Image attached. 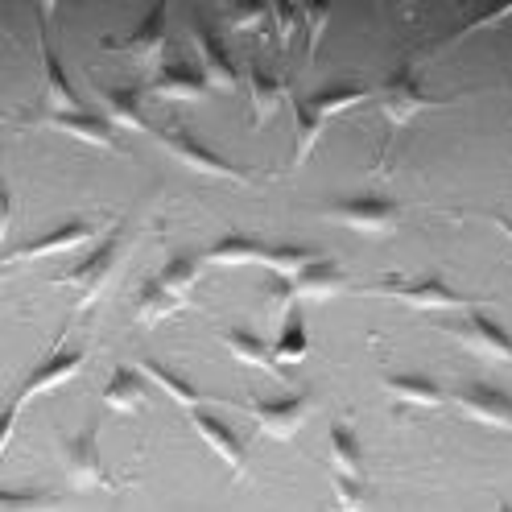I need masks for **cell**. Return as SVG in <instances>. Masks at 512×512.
<instances>
[{"label":"cell","mask_w":512,"mask_h":512,"mask_svg":"<svg viewBox=\"0 0 512 512\" xmlns=\"http://www.w3.org/2000/svg\"><path fill=\"white\" fill-rule=\"evenodd\" d=\"M438 100H430V95L418 87V79H413V67L409 62H401V67L389 75V83L380 87V112H384V120L389 124H409L418 112H426V108H434Z\"/></svg>","instance_id":"obj_1"},{"label":"cell","mask_w":512,"mask_h":512,"mask_svg":"<svg viewBox=\"0 0 512 512\" xmlns=\"http://www.w3.org/2000/svg\"><path fill=\"white\" fill-rule=\"evenodd\" d=\"M162 149L170 157H178L186 170H199V174H211V178H228V182H248L244 170H236L232 162H223L219 153H211L195 133H186V128H170V133H162Z\"/></svg>","instance_id":"obj_2"},{"label":"cell","mask_w":512,"mask_h":512,"mask_svg":"<svg viewBox=\"0 0 512 512\" xmlns=\"http://www.w3.org/2000/svg\"><path fill=\"white\" fill-rule=\"evenodd\" d=\"M120 248H124V236H120V228L95 248L87 261L79 265V269H71V273H62V277H54V285H75V290L83 294V302L79 306H91L95 298H100V290H104V281H108V273L116 269V261H120Z\"/></svg>","instance_id":"obj_3"},{"label":"cell","mask_w":512,"mask_h":512,"mask_svg":"<svg viewBox=\"0 0 512 512\" xmlns=\"http://www.w3.org/2000/svg\"><path fill=\"white\" fill-rule=\"evenodd\" d=\"M244 409H248V418L261 426V434H269V438H294L302 430V422L310 418L314 397L302 389V393L285 397V401H261V405L248 401Z\"/></svg>","instance_id":"obj_4"},{"label":"cell","mask_w":512,"mask_h":512,"mask_svg":"<svg viewBox=\"0 0 512 512\" xmlns=\"http://www.w3.org/2000/svg\"><path fill=\"white\" fill-rule=\"evenodd\" d=\"M397 215L401 211L389 199H343L327 211V219L343 223V228H351V232H364V236H384L397 223Z\"/></svg>","instance_id":"obj_5"},{"label":"cell","mask_w":512,"mask_h":512,"mask_svg":"<svg viewBox=\"0 0 512 512\" xmlns=\"http://www.w3.org/2000/svg\"><path fill=\"white\" fill-rule=\"evenodd\" d=\"M62 467L75 488L104 484V463H100V446H95V426L79 430L75 438L62 442Z\"/></svg>","instance_id":"obj_6"},{"label":"cell","mask_w":512,"mask_h":512,"mask_svg":"<svg viewBox=\"0 0 512 512\" xmlns=\"http://www.w3.org/2000/svg\"><path fill=\"white\" fill-rule=\"evenodd\" d=\"M459 409L467 418L496 426V430H512V397L492 384H463L459 389Z\"/></svg>","instance_id":"obj_7"},{"label":"cell","mask_w":512,"mask_h":512,"mask_svg":"<svg viewBox=\"0 0 512 512\" xmlns=\"http://www.w3.org/2000/svg\"><path fill=\"white\" fill-rule=\"evenodd\" d=\"M190 42H195V50H199V67H203L211 87H228L232 91L240 83V75L232 67V54L223 50V42H219V34L211 25H203V21L190 25Z\"/></svg>","instance_id":"obj_8"},{"label":"cell","mask_w":512,"mask_h":512,"mask_svg":"<svg viewBox=\"0 0 512 512\" xmlns=\"http://www.w3.org/2000/svg\"><path fill=\"white\" fill-rule=\"evenodd\" d=\"M207 75L186 67V62H170V67L157 71V79L149 83V95H157V100H182V104H199L207 100Z\"/></svg>","instance_id":"obj_9"},{"label":"cell","mask_w":512,"mask_h":512,"mask_svg":"<svg viewBox=\"0 0 512 512\" xmlns=\"http://www.w3.org/2000/svg\"><path fill=\"white\" fill-rule=\"evenodd\" d=\"M459 339L471 351H479V356H488L496 364H512V339H508V331L500 323H492V318H484V314H467L463 327H459Z\"/></svg>","instance_id":"obj_10"},{"label":"cell","mask_w":512,"mask_h":512,"mask_svg":"<svg viewBox=\"0 0 512 512\" xmlns=\"http://www.w3.org/2000/svg\"><path fill=\"white\" fill-rule=\"evenodd\" d=\"M393 294H397L401 302H409V306H418V310H463V306H471L467 294L451 290V285L438 281V277L409 281V285H393Z\"/></svg>","instance_id":"obj_11"},{"label":"cell","mask_w":512,"mask_h":512,"mask_svg":"<svg viewBox=\"0 0 512 512\" xmlns=\"http://www.w3.org/2000/svg\"><path fill=\"white\" fill-rule=\"evenodd\" d=\"M91 236H95L91 223H62L58 232H50V236H42V240H34V244L13 248V252L5 256V261H9V265H17V261H38V256H54V252H71V248L87 244Z\"/></svg>","instance_id":"obj_12"},{"label":"cell","mask_w":512,"mask_h":512,"mask_svg":"<svg viewBox=\"0 0 512 512\" xmlns=\"http://www.w3.org/2000/svg\"><path fill=\"white\" fill-rule=\"evenodd\" d=\"M83 368V351H58V356H50L34 376H29L25 384H21V393H17V405H25V401H34V397H42V393H50L54 384H62V380H71L75 372Z\"/></svg>","instance_id":"obj_13"},{"label":"cell","mask_w":512,"mask_h":512,"mask_svg":"<svg viewBox=\"0 0 512 512\" xmlns=\"http://www.w3.org/2000/svg\"><path fill=\"white\" fill-rule=\"evenodd\" d=\"M190 426H195V430L215 446V455H219L223 463H228L236 475L244 471V442H240L228 426H223L219 418H211V413H203V409H190Z\"/></svg>","instance_id":"obj_14"},{"label":"cell","mask_w":512,"mask_h":512,"mask_svg":"<svg viewBox=\"0 0 512 512\" xmlns=\"http://www.w3.org/2000/svg\"><path fill=\"white\" fill-rule=\"evenodd\" d=\"M116 50L133 54V58H145V62L162 58V50H166V5H157V9L133 29V34H128V42H116Z\"/></svg>","instance_id":"obj_15"},{"label":"cell","mask_w":512,"mask_h":512,"mask_svg":"<svg viewBox=\"0 0 512 512\" xmlns=\"http://www.w3.org/2000/svg\"><path fill=\"white\" fill-rule=\"evenodd\" d=\"M265 244H256L248 236H223L219 244H211L203 252V265H219V269H240V265H265Z\"/></svg>","instance_id":"obj_16"},{"label":"cell","mask_w":512,"mask_h":512,"mask_svg":"<svg viewBox=\"0 0 512 512\" xmlns=\"http://www.w3.org/2000/svg\"><path fill=\"white\" fill-rule=\"evenodd\" d=\"M343 269L335 261H314L298 281H294V298H310V302H327L335 294H343Z\"/></svg>","instance_id":"obj_17"},{"label":"cell","mask_w":512,"mask_h":512,"mask_svg":"<svg viewBox=\"0 0 512 512\" xmlns=\"http://www.w3.org/2000/svg\"><path fill=\"white\" fill-rule=\"evenodd\" d=\"M145 397H149V389H145V372H133V368H116V372L108 376V384H104V405L116 409V413H133V409H141Z\"/></svg>","instance_id":"obj_18"},{"label":"cell","mask_w":512,"mask_h":512,"mask_svg":"<svg viewBox=\"0 0 512 512\" xmlns=\"http://www.w3.org/2000/svg\"><path fill=\"white\" fill-rule=\"evenodd\" d=\"M54 128H62V133H71L87 145H100V149H116V137H112V124L91 116V112H54L50 116Z\"/></svg>","instance_id":"obj_19"},{"label":"cell","mask_w":512,"mask_h":512,"mask_svg":"<svg viewBox=\"0 0 512 512\" xmlns=\"http://www.w3.org/2000/svg\"><path fill=\"white\" fill-rule=\"evenodd\" d=\"M100 100L108 108V116L124 128H133V133H149V120L141 112V91L133 87H100Z\"/></svg>","instance_id":"obj_20"},{"label":"cell","mask_w":512,"mask_h":512,"mask_svg":"<svg viewBox=\"0 0 512 512\" xmlns=\"http://www.w3.org/2000/svg\"><path fill=\"white\" fill-rule=\"evenodd\" d=\"M327 455H331L335 475H351V479H360V475H364L360 442H356V434H351L343 422H335V426H331V434H327Z\"/></svg>","instance_id":"obj_21"},{"label":"cell","mask_w":512,"mask_h":512,"mask_svg":"<svg viewBox=\"0 0 512 512\" xmlns=\"http://www.w3.org/2000/svg\"><path fill=\"white\" fill-rule=\"evenodd\" d=\"M38 46H42V62H46V95H50V104H54L58 112H83V108H79V95H75L67 71H62V62L54 58L46 34L38 38Z\"/></svg>","instance_id":"obj_22"},{"label":"cell","mask_w":512,"mask_h":512,"mask_svg":"<svg viewBox=\"0 0 512 512\" xmlns=\"http://www.w3.org/2000/svg\"><path fill=\"white\" fill-rule=\"evenodd\" d=\"M248 91H252V116H256V124H265L277 112V104H281L285 83L256 62V67H248Z\"/></svg>","instance_id":"obj_23"},{"label":"cell","mask_w":512,"mask_h":512,"mask_svg":"<svg viewBox=\"0 0 512 512\" xmlns=\"http://www.w3.org/2000/svg\"><path fill=\"white\" fill-rule=\"evenodd\" d=\"M384 389H389L397 401H405V405H430L434 409V405L446 401V393L430 376H384Z\"/></svg>","instance_id":"obj_24"},{"label":"cell","mask_w":512,"mask_h":512,"mask_svg":"<svg viewBox=\"0 0 512 512\" xmlns=\"http://www.w3.org/2000/svg\"><path fill=\"white\" fill-rule=\"evenodd\" d=\"M141 372H145V380H153L162 393H170L178 405H186V409H199L203 393H199L190 380H182L178 372H170L166 364H157V360H141Z\"/></svg>","instance_id":"obj_25"},{"label":"cell","mask_w":512,"mask_h":512,"mask_svg":"<svg viewBox=\"0 0 512 512\" xmlns=\"http://www.w3.org/2000/svg\"><path fill=\"white\" fill-rule=\"evenodd\" d=\"M306 351H310L306 318H302V310H290V314H285V323H281V339L273 347V364H298Z\"/></svg>","instance_id":"obj_26"},{"label":"cell","mask_w":512,"mask_h":512,"mask_svg":"<svg viewBox=\"0 0 512 512\" xmlns=\"http://www.w3.org/2000/svg\"><path fill=\"white\" fill-rule=\"evenodd\" d=\"M314 261H323V256H318L314 248H298V244H281V248L265 252V269L277 273V277H290V281H298Z\"/></svg>","instance_id":"obj_27"},{"label":"cell","mask_w":512,"mask_h":512,"mask_svg":"<svg viewBox=\"0 0 512 512\" xmlns=\"http://www.w3.org/2000/svg\"><path fill=\"white\" fill-rule=\"evenodd\" d=\"M178 306H182V302H178L157 277L145 281V285H141V294H137V318H141V323H162V318L174 314Z\"/></svg>","instance_id":"obj_28"},{"label":"cell","mask_w":512,"mask_h":512,"mask_svg":"<svg viewBox=\"0 0 512 512\" xmlns=\"http://www.w3.org/2000/svg\"><path fill=\"white\" fill-rule=\"evenodd\" d=\"M219 343L228 347L240 364H248V368H269V364H273V351H269L261 339H256L252 331H223Z\"/></svg>","instance_id":"obj_29"},{"label":"cell","mask_w":512,"mask_h":512,"mask_svg":"<svg viewBox=\"0 0 512 512\" xmlns=\"http://www.w3.org/2000/svg\"><path fill=\"white\" fill-rule=\"evenodd\" d=\"M368 100V91H360V87H327V91H314V95H306V104L318 112V116H335V112H347V108H356V104H364Z\"/></svg>","instance_id":"obj_30"},{"label":"cell","mask_w":512,"mask_h":512,"mask_svg":"<svg viewBox=\"0 0 512 512\" xmlns=\"http://www.w3.org/2000/svg\"><path fill=\"white\" fill-rule=\"evenodd\" d=\"M294 120H298V149H294V162L302 166L306 157H310V149L318 145V137H323V116H318L306 100H294Z\"/></svg>","instance_id":"obj_31"},{"label":"cell","mask_w":512,"mask_h":512,"mask_svg":"<svg viewBox=\"0 0 512 512\" xmlns=\"http://www.w3.org/2000/svg\"><path fill=\"white\" fill-rule=\"evenodd\" d=\"M199 265H203L199 256H186V252H182V256H174V261L166 265V273L157 277V281H162V285H166V290H170L178 302H186L190 285H195V277H199Z\"/></svg>","instance_id":"obj_32"},{"label":"cell","mask_w":512,"mask_h":512,"mask_svg":"<svg viewBox=\"0 0 512 512\" xmlns=\"http://www.w3.org/2000/svg\"><path fill=\"white\" fill-rule=\"evenodd\" d=\"M62 500L54 492H5L0 496V512H58Z\"/></svg>","instance_id":"obj_33"},{"label":"cell","mask_w":512,"mask_h":512,"mask_svg":"<svg viewBox=\"0 0 512 512\" xmlns=\"http://www.w3.org/2000/svg\"><path fill=\"white\" fill-rule=\"evenodd\" d=\"M269 17H273V9H265V5H232V9H228V29L244 34V29L265 25Z\"/></svg>","instance_id":"obj_34"},{"label":"cell","mask_w":512,"mask_h":512,"mask_svg":"<svg viewBox=\"0 0 512 512\" xmlns=\"http://www.w3.org/2000/svg\"><path fill=\"white\" fill-rule=\"evenodd\" d=\"M335 496L343 504V512H364V484L351 475H335Z\"/></svg>","instance_id":"obj_35"},{"label":"cell","mask_w":512,"mask_h":512,"mask_svg":"<svg viewBox=\"0 0 512 512\" xmlns=\"http://www.w3.org/2000/svg\"><path fill=\"white\" fill-rule=\"evenodd\" d=\"M302 21H306V29H310V42H306V58H314L318 42H323V29H327V21H331V9H327V5L302 9Z\"/></svg>","instance_id":"obj_36"},{"label":"cell","mask_w":512,"mask_h":512,"mask_svg":"<svg viewBox=\"0 0 512 512\" xmlns=\"http://www.w3.org/2000/svg\"><path fill=\"white\" fill-rule=\"evenodd\" d=\"M504 17H512V0H508V5H500V9H488L484 17H475V21H467V25L459 29V34H455L451 42H463V38H471V34H479V29H488V25H500Z\"/></svg>","instance_id":"obj_37"},{"label":"cell","mask_w":512,"mask_h":512,"mask_svg":"<svg viewBox=\"0 0 512 512\" xmlns=\"http://www.w3.org/2000/svg\"><path fill=\"white\" fill-rule=\"evenodd\" d=\"M273 21H277V34H281V46H294V34H298V21H302V9H290V5H277V9H273Z\"/></svg>","instance_id":"obj_38"},{"label":"cell","mask_w":512,"mask_h":512,"mask_svg":"<svg viewBox=\"0 0 512 512\" xmlns=\"http://www.w3.org/2000/svg\"><path fill=\"white\" fill-rule=\"evenodd\" d=\"M290 302H294V281L273 273V306H277V310H285Z\"/></svg>","instance_id":"obj_39"},{"label":"cell","mask_w":512,"mask_h":512,"mask_svg":"<svg viewBox=\"0 0 512 512\" xmlns=\"http://www.w3.org/2000/svg\"><path fill=\"white\" fill-rule=\"evenodd\" d=\"M496 228L508 236V244H512V219H496Z\"/></svg>","instance_id":"obj_40"},{"label":"cell","mask_w":512,"mask_h":512,"mask_svg":"<svg viewBox=\"0 0 512 512\" xmlns=\"http://www.w3.org/2000/svg\"><path fill=\"white\" fill-rule=\"evenodd\" d=\"M496 512H512V504H508V500H500V504H496Z\"/></svg>","instance_id":"obj_41"}]
</instances>
